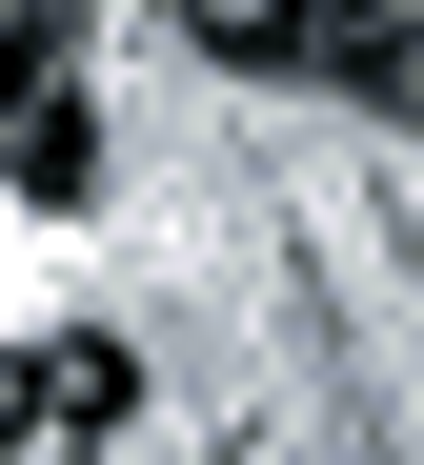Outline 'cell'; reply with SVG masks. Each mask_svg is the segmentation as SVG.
<instances>
[{"label": "cell", "mask_w": 424, "mask_h": 465, "mask_svg": "<svg viewBox=\"0 0 424 465\" xmlns=\"http://www.w3.org/2000/svg\"><path fill=\"white\" fill-rule=\"evenodd\" d=\"M303 61H323L344 102H424V21H404V0H323V21H303Z\"/></svg>", "instance_id": "cell-2"}, {"label": "cell", "mask_w": 424, "mask_h": 465, "mask_svg": "<svg viewBox=\"0 0 424 465\" xmlns=\"http://www.w3.org/2000/svg\"><path fill=\"white\" fill-rule=\"evenodd\" d=\"M142 405V344H102V324H41L21 364H0V425H21V445H102Z\"/></svg>", "instance_id": "cell-1"}, {"label": "cell", "mask_w": 424, "mask_h": 465, "mask_svg": "<svg viewBox=\"0 0 424 465\" xmlns=\"http://www.w3.org/2000/svg\"><path fill=\"white\" fill-rule=\"evenodd\" d=\"M61 21H81V0H0V82H41V61H61Z\"/></svg>", "instance_id": "cell-5"}, {"label": "cell", "mask_w": 424, "mask_h": 465, "mask_svg": "<svg viewBox=\"0 0 424 465\" xmlns=\"http://www.w3.org/2000/svg\"><path fill=\"white\" fill-rule=\"evenodd\" d=\"M0 163H21V203H81V183H102V122H81V82H61V61L21 82V122H0Z\"/></svg>", "instance_id": "cell-3"}, {"label": "cell", "mask_w": 424, "mask_h": 465, "mask_svg": "<svg viewBox=\"0 0 424 465\" xmlns=\"http://www.w3.org/2000/svg\"><path fill=\"white\" fill-rule=\"evenodd\" d=\"M41 465H81V445H41Z\"/></svg>", "instance_id": "cell-6"}, {"label": "cell", "mask_w": 424, "mask_h": 465, "mask_svg": "<svg viewBox=\"0 0 424 465\" xmlns=\"http://www.w3.org/2000/svg\"><path fill=\"white\" fill-rule=\"evenodd\" d=\"M303 21H323V0H182V41H202V61H283Z\"/></svg>", "instance_id": "cell-4"}]
</instances>
